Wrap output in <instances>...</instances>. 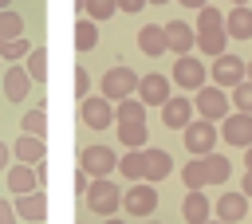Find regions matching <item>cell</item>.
<instances>
[{"mask_svg": "<svg viewBox=\"0 0 252 224\" xmlns=\"http://www.w3.org/2000/svg\"><path fill=\"white\" fill-rule=\"evenodd\" d=\"M138 83H142V79H138L126 63H118V67H110V71L102 75L98 94H102L106 102H114V106H118V102H126V98H134V94H138Z\"/></svg>", "mask_w": 252, "mask_h": 224, "instance_id": "1", "label": "cell"}, {"mask_svg": "<svg viewBox=\"0 0 252 224\" xmlns=\"http://www.w3.org/2000/svg\"><path fill=\"white\" fill-rule=\"evenodd\" d=\"M87 208L110 220V216L122 208V189H118L110 177H91V189H87Z\"/></svg>", "mask_w": 252, "mask_h": 224, "instance_id": "2", "label": "cell"}, {"mask_svg": "<svg viewBox=\"0 0 252 224\" xmlns=\"http://www.w3.org/2000/svg\"><path fill=\"white\" fill-rule=\"evenodd\" d=\"M209 79H213V86H220V90H236L240 83H248V63H244L240 55L224 51L220 59H213Z\"/></svg>", "mask_w": 252, "mask_h": 224, "instance_id": "3", "label": "cell"}, {"mask_svg": "<svg viewBox=\"0 0 252 224\" xmlns=\"http://www.w3.org/2000/svg\"><path fill=\"white\" fill-rule=\"evenodd\" d=\"M193 110L205 118V122H224L228 114H232V102H228V90H220V86H201L197 94H193Z\"/></svg>", "mask_w": 252, "mask_h": 224, "instance_id": "4", "label": "cell"}, {"mask_svg": "<svg viewBox=\"0 0 252 224\" xmlns=\"http://www.w3.org/2000/svg\"><path fill=\"white\" fill-rule=\"evenodd\" d=\"M122 212H130V216H138V220L154 216V212H158V189H154L150 181L130 185V189L122 193Z\"/></svg>", "mask_w": 252, "mask_h": 224, "instance_id": "5", "label": "cell"}, {"mask_svg": "<svg viewBox=\"0 0 252 224\" xmlns=\"http://www.w3.org/2000/svg\"><path fill=\"white\" fill-rule=\"evenodd\" d=\"M79 169H83L87 177H110V173L118 169V153H114L110 145H87V149L79 153Z\"/></svg>", "mask_w": 252, "mask_h": 224, "instance_id": "6", "label": "cell"}, {"mask_svg": "<svg viewBox=\"0 0 252 224\" xmlns=\"http://www.w3.org/2000/svg\"><path fill=\"white\" fill-rule=\"evenodd\" d=\"M181 134H185V149H189L193 157L213 153V145H217V138H220V134H217V126H213V122H205V118H193Z\"/></svg>", "mask_w": 252, "mask_h": 224, "instance_id": "7", "label": "cell"}, {"mask_svg": "<svg viewBox=\"0 0 252 224\" xmlns=\"http://www.w3.org/2000/svg\"><path fill=\"white\" fill-rule=\"evenodd\" d=\"M138 98H142V106H165L169 98H173V79L169 75H142V83H138Z\"/></svg>", "mask_w": 252, "mask_h": 224, "instance_id": "8", "label": "cell"}, {"mask_svg": "<svg viewBox=\"0 0 252 224\" xmlns=\"http://www.w3.org/2000/svg\"><path fill=\"white\" fill-rule=\"evenodd\" d=\"M181 90H201V86H209L205 83V63L197 59V55H181L177 63H173V75H169Z\"/></svg>", "mask_w": 252, "mask_h": 224, "instance_id": "9", "label": "cell"}, {"mask_svg": "<svg viewBox=\"0 0 252 224\" xmlns=\"http://www.w3.org/2000/svg\"><path fill=\"white\" fill-rule=\"evenodd\" d=\"M79 114H83V122H87L91 130H106L110 122H118V118H114V102H106L102 94L83 98V102H79Z\"/></svg>", "mask_w": 252, "mask_h": 224, "instance_id": "10", "label": "cell"}, {"mask_svg": "<svg viewBox=\"0 0 252 224\" xmlns=\"http://www.w3.org/2000/svg\"><path fill=\"white\" fill-rule=\"evenodd\" d=\"M213 212H217L220 224H240L244 216H252V204H248L244 193H224V196L213 204Z\"/></svg>", "mask_w": 252, "mask_h": 224, "instance_id": "11", "label": "cell"}, {"mask_svg": "<svg viewBox=\"0 0 252 224\" xmlns=\"http://www.w3.org/2000/svg\"><path fill=\"white\" fill-rule=\"evenodd\" d=\"M165 43H169V51H177V59H181V55H193V47H197V28H189L185 20H169V24H165Z\"/></svg>", "mask_w": 252, "mask_h": 224, "instance_id": "12", "label": "cell"}, {"mask_svg": "<svg viewBox=\"0 0 252 224\" xmlns=\"http://www.w3.org/2000/svg\"><path fill=\"white\" fill-rule=\"evenodd\" d=\"M28 94H32V75L20 63H8L4 67V98L8 102H24Z\"/></svg>", "mask_w": 252, "mask_h": 224, "instance_id": "13", "label": "cell"}, {"mask_svg": "<svg viewBox=\"0 0 252 224\" xmlns=\"http://www.w3.org/2000/svg\"><path fill=\"white\" fill-rule=\"evenodd\" d=\"M189 122H193V98L177 94V98H169V102L161 106V126H165V130H185Z\"/></svg>", "mask_w": 252, "mask_h": 224, "instance_id": "14", "label": "cell"}, {"mask_svg": "<svg viewBox=\"0 0 252 224\" xmlns=\"http://www.w3.org/2000/svg\"><path fill=\"white\" fill-rule=\"evenodd\" d=\"M220 138L228 141V145H252V114H228L224 122H220Z\"/></svg>", "mask_w": 252, "mask_h": 224, "instance_id": "15", "label": "cell"}, {"mask_svg": "<svg viewBox=\"0 0 252 224\" xmlns=\"http://www.w3.org/2000/svg\"><path fill=\"white\" fill-rule=\"evenodd\" d=\"M138 51L150 55V59L165 55V51H169V43H165V24H142V28H138Z\"/></svg>", "mask_w": 252, "mask_h": 224, "instance_id": "16", "label": "cell"}, {"mask_svg": "<svg viewBox=\"0 0 252 224\" xmlns=\"http://www.w3.org/2000/svg\"><path fill=\"white\" fill-rule=\"evenodd\" d=\"M142 157H146V181H150V185H158V181H165V177L173 173V157H169L161 145H146Z\"/></svg>", "mask_w": 252, "mask_h": 224, "instance_id": "17", "label": "cell"}, {"mask_svg": "<svg viewBox=\"0 0 252 224\" xmlns=\"http://www.w3.org/2000/svg\"><path fill=\"white\" fill-rule=\"evenodd\" d=\"M39 173H35V165H12L8 169V189H12V196H24V193H39Z\"/></svg>", "mask_w": 252, "mask_h": 224, "instance_id": "18", "label": "cell"}, {"mask_svg": "<svg viewBox=\"0 0 252 224\" xmlns=\"http://www.w3.org/2000/svg\"><path fill=\"white\" fill-rule=\"evenodd\" d=\"M181 216H185V224H209V220H213V200L205 196V189H201V193H185Z\"/></svg>", "mask_w": 252, "mask_h": 224, "instance_id": "19", "label": "cell"}, {"mask_svg": "<svg viewBox=\"0 0 252 224\" xmlns=\"http://www.w3.org/2000/svg\"><path fill=\"white\" fill-rule=\"evenodd\" d=\"M16 161H20V165H39V161H47V141H43V138H32V134H20V138H16Z\"/></svg>", "mask_w": 252, "mask_h": 224, "instance_id": "20", "label": "cell"}, {"mask_svg": "<svg viewBox=\"0 0 252 224\" xmlns=\"http://www.w3.org/2000/svg\"><path fill=\"white\" fill-rule=\"evenodd\" d=\"M16 216L20 220H32V224H43V216H47V196L43 193H24V196H16Z\"/></svg>", "mask_w": 252, "mask_h": 224, "instance_id": "21", "label": "cell"}, {"mask_svg": "<svg viewBox=\"0 0 252 224\" xmlns=\"http://www.w3.org/2000/svg\"><path fill=\"white\" fill-rule=\"evenodd\" d=\"M224 31H228V39H252V8L244 4V8H228L224 12Z\"/></svg>", "mask_w": 252, "mask_h": 224, "instance_id": "22", "label": "cell"}, {"mask_svg": "<svg viewBox=\"0 0 252 224\" xmlns=\"http://www.w3.org/2000/svg\"><path fill=\"white\" fill-rule=\"evenodd\" d=\"M118 145H126V149H146V145H150V126H146V122H118Z\"/></svg>", "mask_w": 252, "mask_h": 224, "instance_id": "23", "label": "cell"}, {"mask_svg": "<svg viewBox=\"0 0 252 224\" xmlns=\"http://www.w3.org/2000/svg\"><path fill=\"white\" fill-rule=\"evenodd\" d=\"M201 161H205V181H209V185H224V181L232 177V161H228L224 153L213 149V153H205Z\"/></svg>", "mask_w": 252, "mask_h": 224, "instance_id": "24", "label": "cell"}, {"mask_svg": "<svg viewBox=\"0 0 252 224\" xmlns=\"http://www.w3.org/2000/svg\"><path fill=\"white\" fill-rule=\"evenodd\" d=\"M197 47H201L205 55L220 59L224 47H228V31H224V28H205V31H197Z\"/></svg>", "mask_w": 252, "mask_h": 224, "instance_id": "25", "label": "cell"}, {"mask_svg": "<svg viewBox=\"0 0 252 224\" xmlns=\"http://www.w3.org/2000/svg\"><path fill=\"white\" fill-rule=\"evenodd\" d=\"M118 173H122V177H130L134 185H138V181H146V157H142V149H126V153L118 157Z\"/></svg>", "mask_w": 252, "mask_h": 224, "instance_id": "26", "label": "cell"}, {"mask_svg": "<svg viewBox=\"0 0 252 224\" xmlns=\"http://www.w3.org/2000/svg\"><path fill=\"white\" fill-rule=\"evenodd\" d=\"M181 181H185V189L189 193H201L209 181H205V161L201 157H189L185 165H181Z\"/></svg>", "mask_w": 252, "mask_h": 224, "instance_id": "27", "label": "cell"}, {"mask_svg": "<svg viewBox=\"0 0 252 224\" xmlns=\"http://www.w3.org/2000/svg\"><path fill=\"white\" fill-rule=\"evenodd\" d=\"M94 43H98V24L94 20H79L75 24V47L79 51H94Z\"/></svg>", "mask_w": 252, "mask_h": 224, "instance_id": "28", "label": "cell"}, {"mask_svg": "<svg viewBox=\"0 0 252 224\" xmlns=\"http://www.w3.org/2000/svg\"><path fill=\"white\" fill-rule=\"evenodd\" d=\"M32 55V43L20 35V39H0V59L4 63H20V59H28Z\"/></svg>", "mask_w": 252, "mask_h": 224, "instance_id": "29", "label": "cell"}, {"mask_svg": "<svg viewBox=\"0 0 252 224\" xmlns=\"http://www.w3.org/2000/svg\"><path fill=\"white\" fill-rule=\"evenodd\" d=\"M24 71L32 75V83H43L47 79V51L43 47H32V55L24 59Z\"/></svg>", "mask_w": 252, "mask_h": 224, "instance_id": "30", "label": "cell"}, {"mask_svg": "<svg viewBox=\"0 0 252 224\" xmlns=\"http://www.w3.org/2000/svg\"><path fill=\"white\" fill-rule=\"evenodd\" d=\"M114 118H118V122H146V106H142V98L134 94V98L118 102V106H114Z\"/></svg>", "mask_w": 252, "mask_h": 224, "instance_id": "31", "label": "cell"}, {"mask_svg": "<svg viewBox=\"0 0 252 224\" xmlns=\"http://www.w3.org/2000/svg\"><path fill=\"white\" fill-rule=\"evenodd\" d=\"M83 12H87V20L102 24V20H110L118 12V0H83Z\"/></svg>", "mask_w": 252, "mask_h": 224, "instance_id": "32", "label": "cell"}, {"mask_svg": "<svg viewBox=\"0 0 252 224\" xmlns=\"http://www.w3.org/2000/svg\"><path fill=\"white\" fill-rule=\"evenodd\" d=\"M24 134H32V138H43V141H47V114H43L39 106L24 114Z\"/></svg>", "mask_w": 252, "mask_h": 224, "instance_id": "33", "label": "cell"}, {"mask_svg": "<svg viewBox=\"0 0 252 224\" xmlns=\"http://www.w3.org/2000/svg\"><path fill=\"white\" fill-rule=\"evenodd\" d=\"M24 35V20H20V12H0V39H20Z\"/></svg>", "mask_w": 252, "mask_h": 224, "instance_id": "34", "label": "cell"}, {"mask_svg": "<svg viewBox=\"0 0 252 224\" xmlns=\"http://www.w3.org/2000/svg\"><path fill=\"white\" fill-rule=\"evenodd\" d=\"M228 102L236 114H252V83H240L236 90H228Z\"/></svg>", "mask_w": 252, "mask_h": 224, "instance_id": "35", "label": "cell"}, {"mask_svg": "<svg viewBox=\"0 0 252 224\" xmlns=\"http://www.w3.org/2000/svg\"><path fill=\"white\" fill-rule=\"evenodd\" d=\"M205 28H224V12L213 8V4L201 8V12H197V31H205Z\"/></svg>", "mask_w": 252, "mask_h": 224, "instance_id": "36", "label": "cell"}, {"mask_svg": "<svg viewBox=\"0 0 252 224\" xmlns=\"http://www.w3.org/2000/svg\"><path fill=\"white\" fill-rule=\"evenodd\" d=\"M75 94H79V102H83V98H91V75H87V67H79V71H75Z\"/></svg>", "mask_w": 252, "mask_h": 224, "instance_id": "37", "label": "cell"}, {"mask_svg": "<svg viewBox=\"0 0 252 224\" xmlns=\"http://www.w3.org/2000/svg\"><path fill=\"white\" fill-rule=\"evenodd\" d=\"M20 216H16V208H12V200H0V224H16Z\"/></svg>", "mask_w": 252, "mask_h": 224, "instance_id": "38", "label": "cell"}, {"mask_svg": "<svg viewBox=\"0 0 252 224\" xmlns=\"http://www.w3.org/2000/svg\"><path fill=\"white\" fill-rule=\"evenodd\" d=\"M142 4H146V0H118V12H126V16H138V12H142Z\"/></svg>", "mask_w": 252, "mask_h": 224, "instance_id": "39", "label": "cell"}, {"mask_svg": "<svg viewBox=\"0 0 252 224\" xmlns=\"http://www.w3.org/2000/svg\"><path fill=\"white\" fill-rule=\"evenodd\" d=\"M8 169H12V145L0 141V173H8Z\"/></svg>", "mask_w": 252, "mask_h": 224, "instance_id": "40", "label": "cell"}, {"mask_svg": "<svg viewBox=\"0 0 252 224\" xmlns=\"http://www.w3.org/2000/svg\"><path fill=\"white\" fill-rule=\"evenodd\" d=\"M87 189H91V177L79 169V173H75V193H79V196H87Z\"/></svg>", "mask_w": 252, "mask_h": 224, "instance_id": "41", "label": "cell"}, {"mask_svg": "<svg viewBox=\"0 0 252 224\" xmlns=\"http://www.w3.org/2000/svg\"><path fill=\"white\" fill-rule=\"evenodd\" d=\"M181 8H193V12H201V8H209V0H177Z\"/></svg>", "mask_w": 252, "mask_h": 224, "instance_id": "42", "label": "cell"}, {"mask_svg": "<svg viewBox=\"0 0 252 224\" xmlns=\"http://www.w3.org/2000/svg\"><path fill=\"white\" fill-rule=\"evenodd\" d=\"M240 193L252 200V173H244V181H240Z\"/></svg>", "mask_w": 252, "mask_h": 224, "instance_id": "43", "label": "cell"}, {"mask_svg": "<svg viewBox=\"0 0 252 224\" xmlns=\"http://www.w3.org/2000/svg\"><path fill=\"white\" fill-rule=\"evenodd\" d=\"M244 173H252V145L244 149Z\"/></svg>", "mask_w": 252, "mask_h": 224, "instance_id": "44", "label": "cell"}, {"mask_svg": "<svg viewBox=\"0 0 252 224\" xmlns=\"http://www.w3.org/2000/svg\"><path fill=\"white\" fill-rule=\"evenodd\" d=\"M228 4H232V8H244V4H248V0H228Z\"/></svg>", "mask_w": 252, "mask_h": 224, "instance_id": "45", "label": "cell"}, {"mask_svg": "<svg viewBox=\"0 0 252 224\" xmlns=\"http://www.w3.org/2000/svg\"><path fill=\"white\" fill-rule=\"evenodd\" d=\"M8 8H12V0H0V12H8Z\"/></svg>", "mask_w": 252, "mask_h": 224, "instance_id": "46", "label": "cell"}, {"mask_svg": "<svg viewBox=\"0 0 252 224\" xmlns=\"http://www.w3.org/2000/svg\"><path fill=\"white\" fill-rule=\"evenodd\" d=\"M106 224H126V220H118V216H110V220H106Z\"/></svg>", "mask_w": 252, "mask_h": 224, "instance_id": "47", "label": "cell"}, {"mask_svg": "<svg viewBox=\"0 0 252 224\" xmlns=\"http://www.w3.org/2000/svg\"><path fill=\"white\" fill-rule=\"evenodd\" d=\"M146 4H169V0H146Z\"/></svg>", "mask_w": 252, "mask_h": 224, "instance_id": "48", "label": "cell"}, {"mask_svg": "<svg viewBox=\"0 0 252 224\" xmlns=\"http://www.w3.org/2000/svg\"><path fill=\"white\" fill-rule=\"evenodd\" d=\"M248 83H252V59H248Z\"/></svg>", "mask_w": 252, "mask_h": 224, "instance_id": "49", "label": "cell"}, {"mask_svg": "<svg viewBox=\"0 0 252 224\" xmlns=\"http://www.w3.org/2000/svg\"><path fill=\"white\" fill-rule=\"evenodd\" d=\"M142 224H158V220H142Z\"/></svg>", "mask_w": 252, "mask_h": 224, "instance_id": "50", "label": "cell"}, {"mask_svg": "<svg viewBox=\"0 0 252 224\" xmlns=\"http://www.w3.org/2000/svg\"><path fill=\"white\" fill-rule=\"evenodd\" d=\"M209 224H220V220H209Z\"/></svg>", "mask_w": 252, "mask_h": 224, "instance_id": "51", "label": "cell"}, {"mask_svg": "<svg viewBox=\"0 0 252 224\" xmlns=\"http://www.w3.org/2000/svg\"><path fill=\"white\" fill-rule=\"evenodd\" d=\"M0 63H4V59H0Z\"/></svg>", "mask_w": 252, "mask_h": 224, "instance_id": "52", "label": "cell"}]
</instances>
